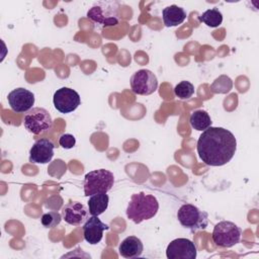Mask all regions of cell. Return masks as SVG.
Segmentation results:
<instances>
[{"mask_svg": "<svg viewBox=\"0 0 259 259\" xmlns=\"http://www.w3.org/2000/svg\"><path fill=\"white\" fill-rule=\"evenodd\" d=\"M196 150L205 165L223 166L233 159L237 150V141L229 130L209 126L199 136Z\"/></svg>", "mask_w": 259, "mask_h": 259, "instance_id": "6da1fadb", "label": "cell"}, {"mask_svg": "<svg viewBox=\"0 0 259 259\" xmlns=\"http://www.w3.org/2000/svg\"><path fill=\"white\" fill-rule=\"evenodd\" d=\"M159 210V202L156 196L146 194L144 191L134 193L126 207V217L135 224L154 218Z\"/></svg>", "mask_w": 259, "mask_h": 259, "instance_id": "7a4b0ae2", "label": "cell"}, {"mask_svg": "<svg viewBox=\"0 0 259 259\" xmlns=\"http://www.w3.org/2000/svg\"><path fill=\"white\" fill-rule=\"evenodd\" d=\"M87 17L97 26H115L119 22V4L115 1H101L95 3L87 11Z\"/></svg>", "mask_w": 259, "mask_h": 259, "instance_id": "3957f363", "label": "cell"}, {"mask_svg": "<svg viewBox=\"0 0 259 259\" xmlns=\"http://www.w3.org/2000/svg\"><path fill=\"white\" fill-rule=\"evenodd\" d=\"M114 184V175L106 169H97L88 172L84 177V193L91 196L96 193H107Z\"/></svg>", "mask_w": 259, "mask_h": 259, "instance_id": "277c9868", "label": "cell"}, {"mask_svg": "<svg viewBox=\"0 0 259 259\" xmlns=\"http://www.w3.org/2000/svg\"><path fill=\"white\" fill-rule=\"evenodd\" d=\"M177 219L182 227L192 232L204 230L208 225V213L191 203H185L179 207Z\"/></svg>", "mask_w": 259, "mask_h": 259, "instance_id": "5b68a950", "label": "cell"}, {"mask_svg": "<svg viewBox=\"0 0 259 259\" xmlns=\"http://www.w3.org/2000/svg\"><path fill=\"white\" fill-rule=\"evenodd\" d=\"M241 235L242 230L235 223L221 221L214 226L211 238L217 246L231 248L240 242Z\"/></svg>", "mask_w": 259, "mask_h": 259, "instance_id": "8992f818", "label": "cell"}, {"mask_svg": "<svg viewBox=\"0 0 259 259\" xmlns=\"http://www.w3.org/2000/svg\"><path fill=\"white\" fill-rule=\"evenodd\" d=\"M23 124L29 133L33 135H41L52 128L53 119L47 109L42 107H32L25 112Z\"/></svg>", "mask_w": 259, "mask_h": 259, "instance_id": "52a82bcc", "label": "cell"}, {"mask_svg": "<svg viewBox=\"0 0 259 259\" xmlns=\"http://www.w3.org/2000/svg\"><path fill=\"white\" fill-rule=\"evenodd\" d=\"M132 91L138 95H150L158 88L157 76L148 69L135 72L130 80Z\"/></svg>", "mask_w": 259, "mask_h": 259, "instance_id": "ba28073f", "label": "cell"}, {"mask_svg": "<svg viewBox=\"0 0 259 259\" xmlns=\"http://www.w3.org/2000/svg\"><path fill=\"white\" fill-rule=\"evenodd\" d=\"M55 108L61 113H69L74 111L81 103L80 95L74 89L62 87L58 89L53 98Z\"/></svg>", "mask_w": 259, "mask_h": 259, "instance_id": "9c48e42d", "label": "cell"}, {"mask_svg": "<svg viewBox=\"0 0 259 259\" xmlns=\"http://www.w3.org/2000/svg\"><path fill=\"white\" fill-rule=\"evenodd\" d=\"M196 255L195 244L186 238H178L171 241L166 249L168 259H195Z\"/></svg>", "mask_w": 259, "mask_h": 259, "instance_id": "30bf717a", "label": "cell"}, {"mask_svg": "<svg viewBox=\"0 0 259 259\" xmlns=\"http://www.w3.org/2000/svg\"><path fill=\"white\" fill-rule=\"evenodd\" d=\"M7 100L13 111L17 113L27 112L34 104V94L26 88L19 87L9 92Z\"/></svg>", "mask_w": 259, "mask_h": 259, "instance_id": "8fae6325", "label": "cell"}, {"mask_svg": "<svg viewBox=\"0 0 259 259\" xmlns=\"http://www.w3.org/2000/svg\"><path fill=\"white\" fill-rule=\"evenodd\" d=\"M55 144L46 138L36 140L29 150V162L33 164H47L54 157Z\"/></svg>", "mask_w": 259, "mask_h": 259, "instance_id": "7c38bea8", "label": "cell"}, {"mask_svg": "<svg viewBox=\"0 0 259 259\" xmlns=\"http://www.w3.org/2000/svg\"><path fill=\"white\" fill-rule=\"evenodd\" d=\"M108 226L102 223L97 215L89 217L83 225L84 239L90 245L98 244L103 237V232L108 230Z\"/></svg>", "mask_w": 259, "mask_h": 259, "instance_id": "4fadbf2b", "label": "cell"}, {"mask_svg": "<svg viewBox=\"0 0 259 259\" xmlns=\"http://www.w3.org/2000/svg\"><path fill=\"white\" fill-rule=\"evenodd\" d=\"M89 210L87 207L78 201H71L62 209L63 220L72 226H79L88 219Z\"/></svg>", "mask_w": 259, "mask_h": 259, "instance_id": "5bb4252c", "label": "cell"}, {"mask_svg": "<svg viewBox=\"0 0 259 259\" xmlns=\"http://www.w3.org/2000/svg\"><path fill=\"white\" fill-rule=\"evenodd\" d=\"M143 251H144V245L141 239H139L136 236L126 237L121 241V243L118 246L119 254L126 259L140 257Z\"/></svg>", "mask_w": 259, "mask_h": 259, "instance_id": "9a60e30c", "label": "cell"}, {"mask_svg": "<svg viewBox=\"0 0 259 259\" xmlns=\"http://www.w3.org/2000/svg\"><path fill=\"white\" fill-rule=\"evenodd\" d=\"M162 18L165 26L172 27L178 26L186 18V11L178 5H170L163 9Z\"/></svg>", "mask_w": 259, "mask_h": 259, "instance_id": "2e32d148", "label": "cell"}, {"mask_svg": "<svg viewBox=\"0 0 259 259\" xmlns=\"http://www.w3.org/2000/svg\"><path fill=\"white\" fill-rule=\"evenodd\" d=\"M109 197L106 193L100 192L93 194L88 200V210L91 215H100L108 207Z\"/></svg>", "mask_w": 259, "mask_h": 259, "instance_id": "e0dca14e", "label": "cell"}, {"mask_svg": "<svg viewBox=\"0 0 259 259\" xmlns=\"http://www.w3.org/2000/svg\"><path fill=\"white\" fill-rule=\"evenodd\" d=\"M189 122L192 128L196 131H205L209 126H211V118L209 114L202 109L194 110L189 117Z\"/></svg>", "mask_w": 259, "mask_h": 259, "instance_id": "ac0fdd59", "label": "cell"}, {"mask_svg": "<svg viewBox=\"0 0 259 259\" xmlns=\"http://www.w3.org/2000/svg\"><path fill=\"white\" fill-rule=\"evenodd\" d=\"M198 19L209 27H218L223 22V14L218 8H210L205 10Z\"/></svg>", "mask_w": 259, "mask_h": 259, "instance_id": "d6986e66", "label": "cell"}, {"mask_svg": "<svg viewBox=\"0 0 259 259\" xmlns=\"http://www.w3.org/2000/svg\"><path fill=\"white\" fill-rule=\"evenodd\" d=\"M233 82L228 76H221L213 81L210 85V89L213 93H227L232 89Z\"/></svg>", "mask_w": 259, "mask_h": 259, "instance_id": "ffe728a7", "label": "cell"}, {"mask_svg": "<svg viewBox=\"0 0 259 259\" xmlns=\"http://www.w3.org/2000/svg\"><path fill=\"white\" fill-rule=\"evenodd\" d=\"M174 93L180 99H188L194 93V86L189 81H181L174 87Z\"/></svg>", "mask_w": 259, "mask_h": 259, "instance_id": "44dd1931", "label": "cell"}, {"mask_svg": "<svg viewBox=\"0 0 259 259\" xmlns=\"http://www.w3.org/2000/svg\"><path fill=\"white\" fill-rule=\"evenodd\" d=\"M62 214L59 213L58 211H49V212H46L41 215V219H40V223L41 225L45 227V228H48V229H52V228H55L57 227L61 221H62Z\"/></svg>", "mask_w": 259, "mask_h": 259, "instance_id": "7402d4cb", "label": "cell"}, {"mask_svg": "<svg viewBox=\"0 0 259 259\" xmlns=\"http://www.w3.org/2000/svg\"><path fill=\"white\" fill-rule=\"evenodd\" d=\"M59 144L63 149L69 150L76 145V139L71 134H63L59 138Z\"/></svg>", "mask_w": 259, "mask_h": 259, "instance_id": "603a6c76", "label": "cell"}]
</instances>
